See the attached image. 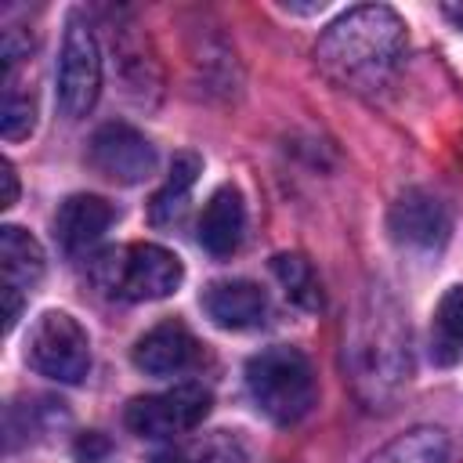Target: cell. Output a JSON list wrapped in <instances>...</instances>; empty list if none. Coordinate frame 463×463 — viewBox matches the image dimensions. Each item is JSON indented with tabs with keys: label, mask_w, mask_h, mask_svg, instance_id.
<instances>
[{
	"label": "cell",
	"mask_w": 463,
	"mask_h": 463,
	"mask_svg": "<svg viewBox=\"0 0 463 463\" xmlns=\"http://www.w3.org/2000/svg\"><path fill=\"white\" fill-rule=\"evenodd\" d=\"M405 54V22L383 7L365 4L347 14H340L315 47L318 65L347 83V87H376L383 83Z\"/></svg>",
	"instance_id": "6da1fadb"
},
{
	"label": "cell",
	"mask_w": 463,
	"mask_h": 463,
	"mask_svg": "<svg viewBox=\"0 0 463 463\" xmlns=\"http://www.w3.org/2000/svg\"><path fill=\"white\" fill-rule=\"evenodd\" d=\"M246 387L257 409L275 423H297L318 398L315 369L297 347H264L246 362Z\"/></svg>",
	"instance_id": "7a4b0ae2"
},
{
	"label": "cell",
	"mask_w": 463,
	"mask_h": 463,
	"mask_svg": "<svg viewBox=\"0 0 463 463\" xmlns=\"http://www.w3.org/2000/svg\"><path fill=\"white\" fill-rule=\"evenodd\" d=\"M94 279L123 300H163L181 286L184 268L177 253L156 242H134L105 253L94 268Z\"/></svg>",
	"instance_id": "3957f363"
},
{
	"label": "cell",
	"mask_w": 463,
	"mask_h": 463,
	"mask_svg": "<svg viewBox=\"0 0 463 463\" xmlns=\"http://www.w3.org/2000/svg\"><path fill=\"white\" fill-rule=\"evenodd\" d=\"M25 362L58 383H80L90 369V340L83 326L65 311H43L25 344Z\"/></svg>",
	"instance_id": "277c9868"
},
{
	"label": "cell",
	"mask_w": 463,
	"mask_h": 463,
	"mask_svg": "<svg viewBox=\"0 0 463 463\" xmlns=\"http://www.w3.org/2000/svg\"><path fill=\"white\" fill-rule=\"evenodd\" d=\"M101 94V54L90 25L83 18L65 22L58 54V109L65 119H83Z\"/></svg>",
	"instance_id": "5b68a950"
},
{
	"label": "cell",
	"mask_w": 463,
	"mask_h": 463,
	"mask_svg": "<svg viewBox=\"0 0 463 463\" xmlns=\"http://www.w3.org/2000/svg\"><path fill=\"white\" fill-rule=\"evenodd\" d=\"M210 412V391L199 383H181L159 394H141L127 405L123 420L137 438H177L195 430Z\"/></svg>",
	"instance_id": "8992f818"
},
{
	"label": "cell",
	"mask_w": 463,
	"mask_h": 463,
	"mask_svg": "<svg viewBox=\"0 0 463 463\" xmlns=\"http://www.w3.org/2000/svg\"><path fill=\"white\" fill-rule=\"evenodd\" d=\"M90 166L116 181V184H137L156 170V148L148 145V137L127 123H105L94 130L90 137Z\"/></svg>",
	"instance_id": "52a82bcc"
},
{
	"label": "cell",
	"mask_w": 463,
	"mask_h": 463,
	"mask_svg": "<svg viewBox=\"0 0 463 463\" xmlns=\"http://www.w3.org/2000/svg\"><path fill=\"white\" fill-rule=\"evenodd\" d=\"M203 347L184 322H159L134 344V365L148 376H174L199 365Z\"/></svg>",
	"instance_id": "ba28073f"
},
{
	"label": "cell",
	"mask_w": 463,
	"mask_h": 463,
	"mask_svg": "<svg viewBox=\"0 0 463 463\" xmlns=\"http://www.w3.org/2000/svg\"><path fill=\"white\" fill-rule=\"evenodd\" d=\"M391 232L398 242L416 246V250L441 246L449 235V210L438 195L423 188H409L391 206Z\"/></svg>",
	"instance_id": "9c48e42d"
},
{
	"label": "cell",
	"mask_w": 463,
	"mask_h": 463,
	"mask_svg": "<svg viewBox=\"0 0 463 463\" xmlns=\"http://www.w3.org/2000/svg\"><path fill=\"white\" fill-rule=\"evenodd\" d=\"M203 311L221 329H253L257 322H264L268 297L250 279H221L203 289Z\"/></svg>",
	"instance_id": "30bf717a"
},
{
	"label": "cell",
	"mask_w": 463,
	"mask_h": 463,
	"mask_svg": "<svg viewBox=\"0 0 463 463\" xmlns=\"http://www.w3.org/2000/svg\"><path fill=\"white\" fill-rule=\"evenodd\" d=\"M242 228H246L242 195L232 184H221L199 213V246L213 257H232L242 242Z\"/></svg>",
	"instance_id": "8fae6325"
},
{
	"label": "cell",
	"mask_w": 463,
	"mask_h": 463,
	"mask_svg": "<svg viewBox=\"0 0 463 463\" xmlns=\"http://www.w3.org/2000/svg\"><path fill=\"white\" fill-rule=\"evenodd\" d=\"M112 217L116 210L101 195H69L54 213V239L61 242V250L83 253L109 232Z\"/></svg>",
	"instance_id": "7c38bea8"
},
{
	"label": "cell",
	"mask_w": 463,
	"mask_h": 463,
	"mask_svg": "<svg viewBox=\"0 0 463 463\" xmlns=\"http://www.w3.org/2000/svg\"><path fill=\"white\" fill-rule=\"evenodd\" d=\"M0 268H4V289L25 293L43 275V250H40V242L29 232L7 224L0 232Z\"/></svg>",
	"instance_id": "4fadbf2b"
},
{
	"label": "cell",
	"mask_w": 463,
	"mask_h": 463,
	"mask_svg": "<svg viewBox=\"0 0 463 463\" xmlns=\"http://www.w3.org/2000/svg\"><path fill=\"white\" fill-rule=\"evenodd\" d=\"M246 441L235 430H210L156 452L148 463H246Z\"/></svg>",
	"instance_id": "5bb4252c"
},
{
	"label": "cell",
	"mask_w": 463,
	"mask_h": 463,
	"mask_svg": "<svg viewBox=\"0 0 463 463\" xmlns=\"http://www.w3.org/2000/svg\"><path fill=\"white\" fill-rule=\"evenodd\" d=\"M199 170H203L199 156H192V152L174 156V163H170V174H166L163 188H159V192L152 195V203H148V217H152V224H174V221L184 213V206H188V195H192V188H195Z\"/></svg>",
	"instance_id": "9a60e30c"
},
{
	"label": "cell",
	"mask_w": 463,
	"mask_h": 463,
	"mask_svg": "<svg viewBox=\"0 0 463 463\" xmlns=\"http://www.w3.org/2000/svg\"><path fill=\"white\" fill-rule=\"evenodd\" d=\"M430 354L441 365H452L463 358V286L445 289V297L434 307V329H430Z\"/></svg>",
	"instance_id": "2e32d148"
},
{
	"label": "cell",
	"mask_w": 463,
	"mask_h": 463,
	"mask_svg": "<svg viewBox=\"0 0 463 463\" xmlns=\"http://www.w3.org/2000/svg\"><path fill=\"white\" fill-rule=\"evenodd\" d=\"M445 456H449L445 434L434 430V427H416V430L387 441L365 463H445Z\"/></svg>",
	"instance_id": "e0dca14e"
},
{
	"label": "cell",
	"mask_w": 463,
	"mask_h": 463,
	"mask_svg": "<svg viewBox=\"0 0 463 463\" xmlns=\"http://www.w3.org/2000/svg\"><path fill=\"white\" fill-rule=\"evenodd\" d=\"M271 271L282 282L286 297L307 311L322 307V289H318V275L311 271V264L300 253H275L271 257Z\"/></svg>",
	"instance_id": "ac0fdd59"
},
{
	"label": "cell",
	"mask_w": 463,
	"mask_h": 463,
	"mask_svg": "<svg viewBox=\"0 0 463 463\" xmlns=\"http://www.w3.org/2000/svg\"><path fill=\"white\" fill-rule=\"evenodd\" d=\"M36 123V101H33V90L22 87L14 80V72L7 69V80H4V109H0V130L7 141H18L33 130Z\"/></svg>",
	"instance_id": "d6986e66"
},
{
	"label": "cell",
	"mask_w": 463,
	"mask_h": 463,
	"mask_svg": "<svg viewBox=\"0 0 463 463\" xmlns=\"http://www.w3.org/2000/svg\"><path fill=\"white\" fill-rule=\"evenodd\" d=\"M105 452H109V441L101 434H87V438L76 441V459L80 463H98Z\"/></svg>",
	"instance_id": "ffe728a7"
},
{
	"label": "cell",
	"mask_w": 463,
	"mask_h": 463,
	"mask_svg": "<svg viewBox=\"0 0 463 463\" xmlns=\"http://www.w3.org/2000/svg\"><path fill=\"white\" fill-rule=\"evenodd\" d=\"M18 199V174L11 159H0V206H14Z\"/></svg>",
	"instance_id": "44dd1931"
},
{
	"label": "cell",
	"mask_w": 463,
	"mask_h": 463,
	"mask_svg": "<svg viewBox=\"0 0 463 463\" xmlns=\"http://www.w3.org/2000/svg\"><path fill=\"white\" fill-rule=\"evenodd\" d=\"M441 11H445V14H449V18H452V22L463 29V0H459V4H445Z\"/></svg>",
	"instance_id": "7402d4cb"
}]
</instances>
